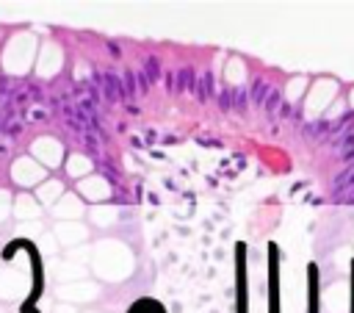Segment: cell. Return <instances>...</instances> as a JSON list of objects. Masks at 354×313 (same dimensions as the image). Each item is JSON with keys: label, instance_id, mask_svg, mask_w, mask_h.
<instances>
[{"label": "cell", "instance_id": "6da1fadb", "mask_svg": "<svg viewBox=\"0 0 354 313\" xmlns=\"http://www.w3.org/2000/svg\"><path fill=\"white\" fill-rule=\"evenodd\" d=\"M127 313H163V307H160V302H155V299H138Z\"/></svg>", "mask_w": 354, "mask_h": 313}, {"label": "cell", "instance_id": "7a4b0ae2", "mask_svg": "<svg viewBox=\"0 0 354 313\" xmlns=\"http://www.w3.org/2000/svg\"><path fill=\"white\" fill-rule=\"evenodd\" d=\"M58 191H61V186H58V183H50V186H47V188H41L39 194H41V199H53Z\"/></svg>", "mask_w": 354, "mask_h": 313}]
</instances>
